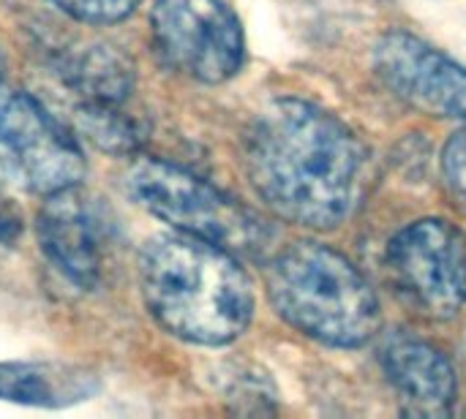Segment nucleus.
Masks as SVG:
<instances>
[{"label": "nucleus", "mask_w": 466, "mask_h": 419, "mask_svg": "<svg viewBox=\"0 0 466 419\" xmlns=\"http://www.w3.org/2000/svg\"><path fill=\"white\" fill-rule=\"evenodd\" d=\"M243 164L276 215L309 229H333L358 205L366 155L339 117L309 101L281 98L251 123Z\"/></svg>", "instance_id": "1"}, {"label": "nucleus", "mask_w": 466, "mask_h": 419, "mask_svg": "<svg viewBox=\"0 0 466 419\" xmlns=\"http://www.w3.org/2000/svg\"><path fill=\"white\" fill-rule=\"evenodd\" d=\"M139 286L150 316L197 346L232 344L254 316L251 281L235 254L180 232L145 243Z\"/></svg>", "instance_id": "2"}, {"label": "nucleus", "mask_w": 466, "mask_h": 419, "mask_svg": "<svg viewBox=\"0 0 466 419\" xmlns=\"http://www.w3.org/2000/svg\"><path fill=\"white\" fill-rule=\"evenodd\" d=\"M276 314L303 335L336 346H366L382 324L371 284L339 251L319 243L284 248L265 275Z\"/></svg>", "instance_id": "3"}, {"label": "nucleus", "mask_w": 466, "mask_h": 419, "mask_svg": "<svg viewBox=\"0 0 466 419\" xmlns=\"http://www.w3.org/2000/svg\"><path fill=\"white\" fill-rule=\"evenodd\" d=\"M123 188L137 207L180 234L246 256H259L268 245L270 234L251 210L175 164L139 158L128 166Z\"/></svg>", "instance_id": "4"}, {"label": "nucleus", "mask_w": 466, "mask_h": 419, "mask_svg": "<svg viewBox=\"0 0 466 419\" xmlns=\"http://www.w3.org/2000/svg\"><path fill=\"white\" fill-rule=\"evenodd\" d=\"M150 38L167 68L205 85L232 79L246 57L240 19L224 0H156Z\"/></svg>", "instance_id": "5"}, {"label": "nucleus", "mask_w": 466, "mask_h": 419, "mask_svg": "<svg viewBox=\"0 0 466 419\" xmlns=\"http://www.w3.org/2000/svg\"><path fill=\"white\" fill-rule=\"evenodd\" d=\"M85 153L63 123L27 93L0 95V177L22 191L49 196L79 185Z\"/></svg>", "instance_id": "6"}, {"label": "nucleus", "mask_w": 466, "mask_h": 419, "mask_svg": "<svg viewBox=\"0 0 466 419\" xmlns=\"http://www.w3.org/2000/svg\"><path fill=\"white\" fill-rule=\"evenodd\" d=\"M390 275L426 319H453L466 305V234L440 218L415 221L388 245Z\"/></svg>", "instance_id": "7"}, {"label": "nucleus", "mask_w": 466, "mask_h": 419, "mask_svg": "<svg viewBox=\"0 0 466 419\" xmlns=\"http://www.w3.org/2000/svg\"><path fill=\"white\" fill-rule=\"evenodd\" d=\"M380 82L404 104L434 117L466 120V68L410 33H388L374 49Z\"/></svg>", "instance_id": "8"}, {"label": "nucleus", "mask_w": 466, "mask_h": 419, "mask_svg": "<svg viewBox=\"0 0 466 419\" xmlns=\"http://www.w3.org/2000/svg\"><path fill=\"white\" fill-rule=\"evenodd\" d=\"M38 245L49 264L76 289H96L109 256V232L96 202L79 185L55 191L38 210Z\"/></svg>", "instance_id": "9"}, {"label": "nucleus", "mask_w": 466, "mask_h": 419, "mask_svg": "<svg viewBox=\"0 0 466 419\" xmlns=\"http://www.w3.org/2000/svg\"><path fill=\"white\" fill-rule=\"evenodd\" d=\"M388 382L412 417H445L453 412L456 376L448 357L426 341L401 338L385 349L382 357Z\"/></svg>", "instance_id": "10"}, {"label": "nucleus", "mask_w": 466, "mask_h": 419, "mask_svg": "<svg viewBox=\"0 0 466 419\" xmlns=\"http://www.w3.org/2000/svg\"><path fill=\"white\" fill-rule=\"evenodd\" d=\"M98 393V376L57 360L0 363V401L33 409H68Z\"/></svg>", "instance_id": "11"}, {"label": "nucleus", "mask_w": 466, "mask_h": 419, "mask_svg": "<svg viewBox=\"0 0 466 419\" xmlns=\"http://www.w3.org/2000/svg\"><path fill=\"white\" fill-rule=\"evenodd\" d=\"M52 68L76 104H126L134 87L131 60L106 41L63 46Z\"/></svg>", "instance_id": "12"}, {"label": "nucleus", "mask_w": 466, "mask_h": 419, "mask_svg": "<svg viewBox=\"0 0 466 419\" xmlns=\"http://www.w3.org/2000/svg\"><path fill=\"white\" fill-rule=\"evenodd\" d=\"M76 131L104 153L131 155L142 145V125L126 104H74Z\"/></svg>", "instance_id": "13"}, {"label": "nucleus", "mask_w": 466, "mask_h": 419, "mask_svg": "<svg viewBox=\"0 0 466 419\" xmlns=\"http://www.w3.org/2000/svg\"><path fill=\"white\" fill-rule=\"evenodd\" d=\"M66 16L82 25H115L134 14L139 0H49Z\"/></svg>", "instance_id": "14"}, {"label": "nucleus", "mask_w": 466, "mask_h": 419, "mask_svg": "<svg viewBox=\"0 0 466 419\" xmlns=\"http://www.w3.org/2000/svg\"><path fill=\"white\" fill-rule=\"evenodd\" d=\"M442 183L451 205L466 215V128L456 131L442 150Z\"/></svg>", "instance_id": "15"}, {"label": "nucleus", "mask_w": 466, "mask_h": 419, "mask_svg": "<svg viewBox=\"0 0 466 419\" xmlns=\"http://www.w3.org/2000/svg\"><path fill=\"white\" fill-rule=\"evenodd\" d=\"M19 232V218L11 213V207L5 205V199H0V240H11V234Z\"/></svg>", "instance_id": "16"}, {"label": "nucleus", "mask_w": 466, "mask_h": 419, "mask_svg": "<svg viewBox=\"0 0 466 419\" xmlns=\"http://www.w3.org/2000/svg\"><path fill=\"white\" fill-rule=\"evenodd\" d=\"M0 76H3V55H0Z\"/></svg>", "instance_id": "17"}]
</instances>
